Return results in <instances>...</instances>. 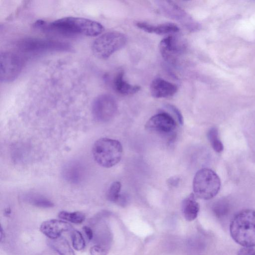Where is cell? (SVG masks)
Segmentation results:
<instances>
[{
    "instance_id": "obj_1",
    "label": "cell",
    "mask_w": 255,
    "mask_h": 255,
    "mask_svg": "<svg viewBox=\"0 0 255 255\" xmlns=\"http://www.w3.org/2000/svg\"><path fill=\"white\" fill-rule=\"evenodd\" d=\"M34 26L45 32L64 36H95L104 30L102 24L97 21L73 16L63 17L50 22L40 19L36 21Z\"/></svg>"
},
{
    "instance_id": "obj_2",
    "label": "cell",
    "mask_w": 255,
    "mask_h": 255,
    "mask_svg": "<svg viewBox=\"0 0 255 255\" xmlns=\"http://www.w3.org/2000/svg\"><path fill=\"white\" fill-rule=\"evenodd\" d=\"M231 236L244 247H255V210L245 209L237 213L230 227Z\"/></svg>"
},
{
    "instance_id": "obj_3",
    "label": "cell",
    "mask_w": 255,
    "mask_h": 255,
    "mask_svg": "<svg viewBox=\"0 0 255 255\" xmlns=\"http://www.w3.org/2000/svg\"><path fill=\"white\" fill-rule=\"evenodd\" d=\"M123 146L117 140L103 137L95 141L92 148L94 158L100 166L110 168L118 164L123 154Z\"/></svg>"
},
{
    "instance_id": "obj_4",
    "label": "cell",
    "mask_w": 255,
    "mask_h": 255,
    "mask_svg": "<svg viewBox=\"0 0 255 255\" xmlns=\"http://www.w3.org/2000/svg\"><path fill=\"white\" fill-rule=\"evenodd\" d=\"M221 181L218 175L212 169L199 170L193 180V189L196 197L204 200L214 197L218 193Z\"/></svg>"
},
{
    "instance_id": "obj_5",
    "label": "cell",
    "mask_w": 255,
    "mask_h": 255,
    "mask_svg": "<svg viewBox=\"0 0 255 255\" xmlns=\"http://www.w3.org/2000/svg\"><path fill=\"white\" fill-rule=\"evenodd\" d=\"M127 38L123 33L118 31L106 32L93 42L92 50L94 55L100 59H106L123 48Z\"/></svg>"
},
{
    "instance_id": "obj_6",
    "label": "cell",
    "mask_w": 255,
    "mask_h": 255,
    "mask_svg": "<svg viewBox=\"0 0 255 255\" xmlns=\"http://www.w3.org/2000/svg\"><path fill=\"white\" fill-rule=\"evenodd\" d=\"M18 49L23 52L38 54L49 51H69L71 47L67 43L50 39L27 38L18 43Z\"/></svg>"
},
{
    "instance_id": "obj_7",
    "label": "cell",
    "mask_w": 255,
    "mask_h": 255,
    "mask_svg": "<svg viewBox=\"0 0 255 255\" xmlns=\"http://www.w3.org/2000/svg\"><path fill=\"white\" fill-rule=\"evenodd\" d=\"M24 64L23 58L11 52H2L0 54V79L2 82L14 80L19 75Z\"/></svg>"
},
{
    "instance_id": "obj_8",
    "label": "cell",
    "mask_w": 255,
    "mask_h": 255,
    "mask_svg": "<svg viewBox=\"0 0 255 255\" xmlns=\"http://www.w3.org/2000/svg\"><path fill=\"white\" fill-rule=\"evenodd\" d=\"M118 105L115 98L109 94L98 96L94 101L92 112L95 120L100 122H107L116 115Z\"/></svg>"
},
{
    "instance_id": "obj_9",
    "label": "cell",
    "mask_w": 255,
    "mask_h": 255,
    "mask_svg": "<svg viewBox=\"0 0 255 255\" xmlns=\"http://www.w3.org/2000/svg\"><path fill=\"white\" fill-rule=\"evenodd\" d=\"M157 5L167 17L176 20L190 30L198 28V24L183 9L171 1L158 0Z\"/></svg>"
},
{
    "instance_id": "obj_10",
    "label": "cell",
    "mask_w": 255,
    "mask_h": 255,
    "mask_svg": "<svg viewBox=\"0 0 255 255\" xmlns=\"http://www.w3.org/2000/svg\"><path fill=\"white\" fill-rule=\"evenodd\" d=\"M186 48L184 40L175 35H169L162 39L159 49L163 58L170 63L175 62Z\"/></svg>"
},
{
    "instance_id": "obj_11",
    "label": "cell",
    "mask_w": 255,
    "mask_h": 255,
    "mask_svg": "<svg viewBox=\"0 0 255 255\" xmlns=\"http://www.w3.org/2000/svg\"><path fill=\"white\" fill-rule=\"evenodd\" d=\"M176 127L174 119L168 113L164 112L153 116L145 125L146 129L164 135H171Z\"/></svg>"
},
{
    "instance_id": "obj_12",
    "label": "cell",
    "mask_w": 255,
    "mask_h": 255,
    "mask_svg": "<svg viewBox=\"0 0 255 255\" xmlns=\"http://www.w3.org/2000/svg\"><path fill=\"white\" fill-rule=\"evenodd\" d=\"M72 226L67 222L57 219H51L43 222L40 225V231L49 239H55L61 234L73 230Z\"/></svg>"
},
{
    "instance_id": "obj_13",
    "label": "cell",
    "mask_w": 255,
    "mask_h": 255,
    "mask_svg": "<svg viewBox=\"0 0 255 255\" xmlns=\"http://www.w3.org/2000/svg\"><path fill=\"white\" fill-rule=\"evenodd\" d=\"M177 90L176 85L161 78L153 79L150 85L151 95L155 98L171 97L177 92Z\"/></svg>"
},
{
    "instance_id": "obj_14",
    "label": "cell",
    "mask_w": 255,
    "mask_h": 255,
    "mask_svg": "<svg viewBox=\"0 0 255 255\" xmlns=\"http://www.w3.org/2000/svg\"><path fill=\"white\" fill-rule=\"evenodd\" d=\"M136 25L141 30L149 33L158 35L174 34L179 31L176 24L172 23H164L159 24H153L145 22H137Z\"/></svg>"
},
{
    "instance_id": "obj_15",
    "label": "cell",
    "mask_w": 255,
    "mask_h": 255,
    "mask_svg": "<svg viewBox=\"0 0 255 255\" xmlns=\"http://www.w3.org/2000/svg\"><path fill=\"white\" fill-rule=\"evenodd\" d=\"M64 179L69 182L77 184L83 179L85 174L84 168L78 162H71L66 165L63 169Z\"/></svg>"
},
{
    "instance_id": "obj_16",
    "label": "cell",
    "mask_w": 255,
    "mask_h": 255,
    "mask_svg": "<svg viewBox=\"0 0 255 255\" xmlns=\"http://www.w3.org/2000/svg\"><path fill=\"white\" fill-rule=\"evenodd\" d=\"M199 204L196 201L194 193L186 197L182 203V211L184 218L188 221H192L198 216Z\"/></svg>"
},
{
    "instance_id": "obj_17",
    "label": "cell",
    "mask_w": 255,
    "mask_h": 255,
    "mask_svg": "<svg viewBox=\"0 0 255 255\" xmlns=\"http://www.w3.org/2000/svg\"><path fill=\"white\" fill-rule=\"evenodd\" d=\"M114 87L118 93L123 95L134 94L138 92L140 87L137 85H133L128 83L124 79V72H119L114 81Z\"/></svg>"
},
{
    "instance_id": "obj_18",
    "label": "cell",
    "mask_w": 255,
    "mask_h": 255,
    "mask_svg": "<svg viewBox=\"0 0 255 255\" xmlns=\"http://www.w3.org/2000/svg\"><path fill=\"white\" fill-rule=\"evenodd\" d=\"M113 236L109 227L104 222L100 225L95 233V240L97 245L109 250L112 244Z\"/></svg>"
},
{
    "instance_id": "obj_19",
    "label": "cell",
    "mask_w": 255,
    "mask_h": 255,
    "mask_svg": "<svg viewBox=\"0 0 255 255\" xmlns=\"http://www.w3.org/2000/svg\"><path fill=\"white\" fill-rule=\"evenodd\" d=\"M48 244L59 255H76L67 240L63 237L49 239Z\"/></svg>"
},
{
    "instance_id": "obj_20",
    "label": "cell",
    "mask_w": 255,
    "mask_h": 255,
    "mask_svg": "<svg viewBox=\"0 0 255 255\" xmlns=\"http://www.w3.org/2000/svg\"><path fill=\"white\" fill-rule=\"evenodd\" d=\"M58 217L64 221L76 224L82 223L85 219V214L78 211L70 212L62 211L59 213Z\"/></svg>"
},
{
    "instance_id": "obj_21",
    "label": "cell",
    "mask_w": 255,
    "mask_h": 255,
    "mask_svg": "<svg viewBox=\"0 0 255 255\" xmlns=\"http://www.w3.org/2000/svg\"><path fill=\"white\" fill-rule=\"evenodd\" d=\"M26 200L30 204L40 208H51L54 204L47 198L39 195H29Z\"/></svg>"
},
{
    "instance_id": "obj_22",
    "label": "cell",
    "mask_w": 255,
    "mask_h": 255,
    "mask_svg": "<svg viewBox=\"0 0 255 255\" xmlns=\"http://www.w3.org/2000/svg\"><path fill=\"white\" fill-rule=\"evenodd\" d=\"M207 137L211 145L215 151L220 153L223 151V144L219 138L217 128L213 127L210 128L207 133Z\"/></svg>"
},
{
    "instance_id": "obj_23",
    "label": "cell",
    "mask_w": 255,
    "mask_h": 255,
    "mask_svg": "<svg viewBox=\"0 0 255 255\" xmlns=\"http://www.w3.org/2000/svg\"><path fill=\"white\" fill-rule=\"evenodd\" d=\"M121 184L119 181L113 182L109 188L107 192V199L113 203H117L120 195Z\"/></svg>"
},
{
    "instance_id": "obj_24",
    "label": "cell",
    "mask_w": 255,
    "mask_h": 255,
    "mask_svg": "<svg viewBox=\"0 0 255 255\" xmlns=\"http://www.w3.org/2000/svg\"><path fill=\"white\" fill-rule=\"evenodd\" d=\"M71 232L73 247L77 251L83 250L86 246L83 235L79 231L74 229Z\"/></svg>"
},
{
    "instance_id": "obj_25",
    "label": "cell",
    "mask_w": 255,
    "mask_h": 255,
    "mask_svg": "<svg viewBox=\"0 0 255 255\" xmlns=\"http://www.w3.org/2000/svg\"><path fill=\"white\" fill-rule=\"evenodd\" d=\"M108 251L100 246L95 245L91 248L90 253L91 255H107Z\"/></svg>"
},
{
    "instance_id": "obj_26",
    "label": "cell",
    "mask_w": 255,
    "mask_h": 255,
    "mask_svg": "<svg viewBox=\"0 0 255 255\" xmlns=\"http://www.w3.org/2000/svg\"><path fill=\"white\" fill-rule=\"evenodd\" d=\"M167 107L174 113L179 124L183 125L184 122L183 117L180 110L175 106L171 104L167 105Z\"/></svg>"
},
{
    "instance_id": "obj_27",
    "label": "cell",
    "mask_w": 255,
    "mask_h": 255,
    "mask_svg": "<svg viewBox=\"0 0 255 255\" xmlns=\"http://www.w3.org/2000/svg\"><path fill=\"white\" fill-rule=\"evenodd\" d=\"M237 255H255V250L251 247H243L239 251Z\"/></svg>"
},
{
    "instance_id": "obj_28",
    "label": "cell",
    "mask_w": 255,
    "mask_h": 255,
    "mask_svg": "<svg viewBox=\"0 0 255 255\" xmlns=\"http://www.w3.org/2000/svg\"><path fill=\"white\" fill-rule=\"evenodd\" d=\"M83 230L87 237V239L91 241L93 239L94 237V234L93 230L89 227L85 226L83 227Z\"/></svg>"
},
{
    "instance_id": "obj_29",
    "label": "cell",
    "mask_w": 255,
    "mask_h": 255,
    "mask_svg": "<svg viewBox=\"0 0 255 255\" xmlns=\"http://www.w3.org/2000/svg\"><path fill=\"white\" fill-rule=\"evenodd\" d=\"M128 203V198L125 194H120V197L117 202V204L119 205L125 207Z\"/></svg>"
},
{
    "instance_id": "obj_30",
    "label": "cell",
    "mask_w": 255,
    "mask_h": 255,
    "mask_svg": "<svg viewBox=\"0 0 255 255\" xmlns=\"http://www.w3.org/2000/svg\"><path fill=\"white\" fill-rule=\"evenodd\" d=\"M180 179L177 177H173L167 180L168 185L172 187H176L179 183Z\"/></svg>"
},
{
    "instance_id": "obj_31",
    "label": "cell",
    "mask_w": 255,
    "mask_h": 255,
    "mask_svg": "<svg viewBox=\"0 0 255 255\" xmlns=\"http://www.w3.org/2000/svg\"><path fill=\"white\" fill-rule=\"evenodd\" d=\"M0 242L1 243L4 239V231L1 227H0Z\"/></svg>"
},
{
    "instance_id": "obj_32",
    "label": "cell",
    "mask_w": 255,
    "mask_h": 255,
    "mask_svg": "<svg viewBox=\"0 0 255 255\" xmlns=\"http://www.w3.org/2000/svg\"><path fill=\"white\" fill-rule=\"evenodd\" d=\"M4 213L5 216H9L11 213V210H10V208H8L5 209L4 210Z\"/></svg>"
}]
</instances>
